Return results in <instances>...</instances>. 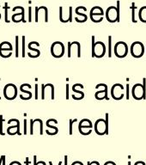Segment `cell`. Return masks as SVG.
Returning a JSON list of instances; mask_svg holds the SVG:
<instances>
[{
	"instance_id": "6da1fadb",
	"label": "cell",
	"mask_w": 146,
	"mask_h": 165,
	"mask_svg": "<svg viewBox=\"0 0 146 165\" xmlns=\"http://www.w3.org/2000/svg\"><path fill=\"white\" fill-rule=\"evenodd\" d=\"M143 84L141 83H136L133 87L132 90V95L133 98L136 100H141L146 98V79H143Z\"/></svg>"
},
{
	"instance_id": "7a4b0ae2",
	"label": "cell",
	"mask_w": 146,
	"mask_h": 165,
	"mask_svg": "<svg viewBox=\"0 0 146 165\" xmlns=\"http://www.w3.org/2000/svg\"><path fill=\"white\" fill-rule=\"evenodd\" d=\"M106 47L102 41L94 42V36H92V57L102 58L106 53Z\"/></svg>"
},
{
	"instance_id": "3957f363",
	"label": "cell",
	"mask_w": 146,
	"mask_h": 165,
	"mask_svg": "<svg viewBox=\"0 0 146 165\" xmlns=\"http://www.w3.org/2000/svg\"><path fill=\"white\" fill-rule=\"evenodd\" d=\"M117 7L110 6L106 10V18L109 22H115L120 21V2H117Z\"/></svg>"
},
{
	"instance_id": "277c9868",
	"label": "cell",
	"mask_w": 146,
	"mask_h": 165,
	"mask_svg": "<svg viewBox=\"0 0 146 165\" xmlns=\"http://www.w3.org/2000/svg\"><path fill=\"white\" fill-rule=\"evenodd\" d=\"M131 53L134 58H141L144 53V46L140 41H135L131 46Z\"/></svg>"
},
{
	"instance_id": "5b68a950",
	"label": "cell",
	"mask_w": 146,
	"mask_h": 165,
	"mask_svg": "<svg viewBox=\"0 0 146 165\" xmlns=\"http://www.w3.org/2000/svg\"><path fill=\"white\" fill-rule=\"evenodd\" d=\"M104 11L100 6H94L90 10V19L93 22H101L103 20Z\"/></svg>"
},
{
	"instance_id": "8992f818",
	"label": "cell",
	"mask_w": 146,
	"mask_h": 165,
	"mask_svg": "<svg viewBox=\"0 0 146 165\" xmlns=\"http://www.w3.org/2000/svg\"><path fill=\"white\" fill-rule=\"evenodd\" d=\"M114 53L118 58H124L128 53L127 44L124 41H119L114 46Z\"/></svg>"
},
{
	"instance_id": "52a82bcc",
	"label": "cell",
	"mask_w": 146,
	"mask_h": 165,
	"mask_svg": "<svg viewBox=\"0 0 146 165\" xmlns=\"http://www.w3.org/2000/svg\"><path fill=\"white\" fill-rule=\"evenodd\" d=\"M94 131L98 135L108 134V124L103 119H99L94 124Z\"/></svg>"
},
{
	"instance_id": "ba28073f",
	"label": "cell",
	"mask_w": 146,
	"mask_h": 165,
	"mask_svg": "<svg viewBox=\"0 0 146 165\" xmlns=\"http://www.w3.org/2000/svg\"><path fill=\"white\" fill-rule=\"evenodd\" d=\"M52 55L54 58H61L64 53V44L60 41H55L51 47Z\"/></svg>"
},
{
	"instance_id": "9c48e42d",
	"label": "cell",
	"mask_w": 146,
	"mask_h": 165,
	"mask_svg": "<svg viewBox=\"0 0 146 165\" xmlns=\"http://www.w3.org/2000/svg\"><path fill=\"white\" fill-rule=\"evenodd\" d=\"M124 86L120 83H115L111 89V96L114 100H120L124 97Z\"/></svg>"
},
{
	"instance_id": "30bf717a",
	"label": "cell",
	"mask_w": 146,
	"mask_h": 165,
	"mask_svg": "<svg viewBox=\"0 0 146 165\" xmlns=\"http://www.w3.org/2000/svg\"><path fill=\"white\" fill-rule=\"evenodd\" d=\"M76 17L75 20L77 22H85L88 19V17L86 14H83V11H87V9L84 6H79L76 9Z\"/></svg>"
},
{
	"instance_id": "8fae6325",
	"label": "cell",
	"mask_w": 146,
	"mask_h": 165,
	"mask_svg": "<svg viewBox=\"0 0 146 165\" xmlns=\"http://www.w3.org/2000/svg\"><path fill=\"white\" fill-rule=\"evenodd\" d=\"M138 18L142 22H146V6H143L138 11Z\"/></svg>"
},
{
	"instance_id": "7c38bea8",
	"label": "cell",
	"mask_w": 146,
	"mask_h": 165,
	"mask_svg": "<svg viewBox=\"0 0 146 165\" xmlns=\"http://www.w3.org/2000/svg\"><path fill=\"white\" fill-rule=\"evenodd\" d=\"M79 127H84V128H92V123L90 120L88 119H84L82 120L80 123H79Z\"/></svg>"
},
{
	"instance_id": "4fadbf2b",
	"label": "cell",
	"mask_w": 146,
	"mask_h": 165,
	"mask_svg": "<svg viewBox=\"0 0 146 165\" xmlns=\"http://www.w3.org/2000/svg\"><path fill=\"white\" fill-rule=\"evenodd\" d=\"M78 129L80 133L83 135H89L91 133V128H84V127H79L78 126Z\"/></svg>"
},
{
	"instance_id": "5bb4252c",
	"label": "cell",
	"mask_w": 146,
	"mask_h": 165,
	"mask_svg": "<svg viewBox=\"0 0 146 165\" xmlns=\"http://www.w3.org/2000/svg\"><path fill=\"white\" fill-rule=\"evenodd\" d=\"M112 56V37L108 36V57Z\"/></svg>"
},
{
	"instance_id": "9a60e30c",
	"label": "cell",
	"mask_w": 146,
	"mask_h": 165,
	"mask_svg": "<svg viewBox=\"0 0 146 165\" xmlns=\"http://www.w3.org/2000/svg\"><path fill=\"white\" fill-rule=\"evenodd\" d=\"M12 121H16L17 123V133H18V135H21V132H20V122L19 121H17V120H10L9 121V124L10 123H11Z\"/></svg>"
},
{
	"instance_id": "2e32d148",
	"label": "cell",
	"mask_w": 146,
	"mask_h": 165,
	"mask_svg": "<svg viewBox=\"0 0 146 165\" xmlns=\"http://www.w3.org/2000/svg\"><path fill=\"white\" fill-rule=\"evenodd\" d=\"M19 56V48H18V36H16V57Z\"/></svg>"
},
{
	"instance_id": "e0dca14e",
	"label": "cell",
	"mask_w": 146,
	"mask_h": 165,
	"mask_svg": "<svg viewBox=\"0 0 146 165\" xmlns=\"http://www.w3.org/2000/svg\"><path fill=\"white\" fill-rule=\"evenodd\" d=\"M75 122H77V119H75V120H70V135L72 134V126Z\"/></svg>"
},
{
	"instance_id": "ac0fdd59",
	"label": "cell",
	"mask_w": 146,
	"mask_h": 165,
	"mask_svg": "<svg viewBox=\"0 0 146 165\" xmlns=\"http://www.w3.org/2000/svg\"><path fill=\"white\" fill-rule=\"evenodd\" d=\"M3 121H4L3 116L0 115V133H1V135H4V133L3 132Z\"/></svg>"
},
{
	"instance_id": "d6986e66",
	"label": "cell",
	"mask_w": 146,
	"mask_h": 165,
	"mask_svg": "<svg viewBox=\"0 0 146 165\" xmlns=\"http://www.w3.org/2000/svg\"><path fill=\"white\" fill-rule=\"evenodd\" d=\"M22 57H25V37H22Z\"/></svg>"
},
{
	"instance_id": "ffe728a7",
	"label": "cell",
	"mask_w": 146,
	"mask_h": 165,
	"mask_svg": "<svg viewBox=\"0 0 146 165\" xmlns=\"http://www.w3.org/2000/svg\"><path fill=\"white\" fill-rule=\"evenodd\" d=\"M129 92H130V85H129V84H126V90H125V98H126L127 100L130 98V94H129Z\"/></svg>"
},
{
	"instance_id": "44dd1931",
	"label": "cell",
	"mask_w": 146,
	"mask_h": 165,
	"mask_svg": "<svg viewBox=\"0 0 146 165\" xmlns=\"http://www.w3.org/2000/svg\"><path fill=\"white\" fill-rule=\"evenodd\" d=\"M34 121L31 120L30 121V133L31 134H34Z\"/></svg>"
},
{
	"instance_id": "7402d4cb",
	"label": "cell",
	"mask_w": 146,
	"mask_h": 165,
	"mask_svg": "<svg viewBox=\"0 0 146 165\" xmlns=\"http://www.w3.org/2000/svg\"><path fill=\"white\" fill-rule=\"evenodd\" d=\"M47 126H48V127H50V128H52V129H53V130L55 131V132L56 133H58V128L56 127V126H52L50 124V122H49V121H47Z\"/></svg>"
},
{
	"instance_id": "603a6c76",
	"label": "cell",
	"mask_w": 146,
	"mask_h": 165,
	"mask_svg": "<svg viewBox=\"0 0 146 165\" xmlns=\"http://www.w3.org/2000/svg\"><path fill=\"white\" fill-rule=\"evenodd\" d=\"M41 98L43 100L45 99V84L41 85Z\"/></svg>"
},
{
	"instance_id": "cb8c5ba5",
	"label": "cell",
	"mask_w": 146,
	"mask_h": 165,
	"mask_svg": "<svg viewBox=\"0 0 146 165\" xmlns=\"http://www.w3.org/2000/svg\"><path fill=\"white\" fill-rule=\"evenodd\" d=\"M4 9H5V22H9L8 19H7V4H5V7H4Z\"/></svg>"
},
{
	"instance_id": "d4e9b609",
	"label": "cell",
	"mask_w": 146,
	"mask_h": 165,
	"mask_svg": "<svg viewBox=\"0 0 146 165\" xmlns=\"http://www.w3.org/2000/svg\"><path fill=\"white\" fill-rule=\"evenodd\" d=\"M35 99H38V85L35 84Z\"/></svg>"
},
{
	"instance_id": "484cf974",
	"label": "cell",
	"mask_w": 146,
	"mask_h": 165,
	"mask_svg": "<svg viewBox=\"0 0 146 165\" xmlns=\"http://www.w3.org/2000/svg\"><path fill=\"white\" fill-rule=\"evenodd\" d=\"M104 165H116L115 163H113V162H112V161H108V162H106Z\"/></svg>"
},
{
	"instance_id": "4316f807",
	"label": "cell",
	"mask_w": 146,
	"mask_h": 165,
	"mask_svg": "<svg viewBox=\"0 0 146 165\" xmlns=\"http://www.w3.org/2000/svg\"><path fill=\"white\" fill-rule=\"evenodd\" d=\"M71 165H83V163L82 162H79V161H76V162L72 163Z\"/></svg>"
},
{
	"instance_id": "83f0119b",
	"label": "cell",
	"mask_w": 146,
	"mask_h": 165,
	"mask_svg": "<svg viewBox=\"0 0 146 165\" xmlns=\"http://www.w3.org/2000/svg\"><path fill=\"white\" fill-rule=\"evenodd\" d=\"M66 99H69V84H66Z\"/></svg>"
},
{
	"instance_id": "f1b7e54d",
	"label": "cell",
	"mask_w": 146,
	"mask_h": 165,
	"mask_svg": "<svg viewBox=\"0 0 146 165\" xmlns=\"http://www.w3.org/2000/svg\"><path fill=\"white\" fill-rule=\"evenodd\" d=\"M24 134H27V121L24 120Z\"/></svg>"
},
{
	"instance_id": "f546056e",
	"label": "cell",
	"mask_w": 146,
	"mask_h": 165,
	"mask_svg": "<svg viewBox=\"0 0 146 165\" xmlns=\"http://www.w3.org/2000/svg\"><path fill=\"white\" fill-rule=\"evenodd\" d=\"M67 156H64V165H68L67 164Z\"/></svg>"
},
{
	"instance_id": "4dcf8cb0",
	"label": "cell",
	"mask_w": 146,
	"mask_h": 165,
	"mask_svg": "<svg viewBox=\"0 0 146 165\" xmlns=\"http://www.w3.org/2000/svg\"><path fill=\"white\" fill-rule=\"evenodd\" d=\"M34 165H37V163H36V156H34Z\"/></svg>"
},
{
	"instance_id": "1f68e13d",
	"label": "cell",
	"mask_w": 146,
	"mask_h": 165,
	"mask_svg": "<svg viewBox=\"0 0 146 165\" xmlns=\"http://www.w3.org/2000/svg\"><path fill=\"white\" fill-rule=\"evenodd\" d=\"M1 157L3 158V164L4 165V163H5V156H1Z\"/></svg>"
},
{
	"instance_id": "d6a6232c",
	"label": "cell",
	"mask_w": 146,
	"mask_h": 165,
	"mask_svg": "<svg viewBox=\"0 0 146 165\" xmlns=\"http://www.w3.org/2000/svg\"><path fill=\"white\" fill-rule=\"evenodd\" d=\"M26 163H27V165H29V158L27 157V159H26Z\"/></svg>"
},
{
	"instance_id": "836d02e7",
	"label": "cell",
	"mask_w": 146,
	"mask_h": 165,
	"mask_svg": "<svg viewBox=\"0 0 146 165\" xmlns=\"http://www.w3.org/2000/svg\"><path fill=\"white\" fill-rule=\"evenodd\" d=\"M49 164H50V165H52V162H50V163H49Z\"/></svg>"
},
{
	"instance_id": "e575fe53",
	"label": "cell",
	"mask_w": 146,
	"mask_h": 165,
	"mask_svg": "<svg viewBox=\"0 0 146 165\" xmlns=\"http://www.w3.org/2000/svg\"><path fill=\"white\" fill-rule=\"evenodd\" d=\"M128 165H131V162H128Z\"/></svg>"
},
{
	"instance_id": "d590c367",
	"label": "cell",
	"mask_w": 146,
	"mask_h": 165,
	"mask_svg": "<svg viewBox=\"0 0 146 165\" xmlns=\"http://www.w3.org/2000/svg\"><path fill=\"white\" fill-rule=\"evenodd\" d=\"M134 165H137V163H135V164H134Z\"/></svg>"
}]
</instances>
